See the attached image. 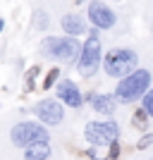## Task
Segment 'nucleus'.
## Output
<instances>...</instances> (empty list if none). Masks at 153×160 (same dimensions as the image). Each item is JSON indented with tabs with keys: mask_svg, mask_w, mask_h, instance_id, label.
Returning <instances> with one entry per match:
<instances>
[{
	"mask_svg": "<svg viewBox=\"0 0 153 160\" xmlns=\"http://www.w3.org/2000/svg\"><path fill=\"white\" fill-rule=\"evenodd\" d=\"M62 29L69 36H79V33L86 31V24H84V19L79 14H67V17H62Z\"/></svg>",
	"mask_w": 153,
	"mask_h": 160,
	"instance_id": "10",
	"label": "nucleus"
},
{
	"mask_svg": "<svg viewBox=\"0 0 153 160\" xmlns=\"http://www.w3.org/2000/svg\"><path fill=\"white\" fill-rule=\"evenodd\" d=\"M91 105L96 108L100 115H113L115 112V98L113 96H93Z\"/></svg>",
	"mask_w": 153,
	"mask_h": 160,
	"instance_id": "12",
	"label": "nucleus"
},
{
	"mask_svg": "<svg viewBox=\"0 0 153 160\" xmlns=\"http://www.w3.org/2000/svg\"><path fill=\"white\" fill-rule=\"evenodd\" d=\"M10 139H12L14 146L27 148L29 143H36V141H48V132H46V127H41L38 122H19V124L12 127Z\"/></svg>",
	"mask_w": 153,
	"mask_h": 160,
	"instance_id": "5",
	"label": "nucleus"
},
{
	"mask_svg": "<svg viewBox=\"0 0 153 160\" xmlns=\"http://www.w3.org/2000/svg\"><path fill=\"white\" fill-rule=\"evenodd\" d=\"M50 155V148H48L46 141H36V143H29L27 153H24V160H46Z\"/></svg>",
	"mask_w": 153,
	"mask_h": 160,
	"instance_id": "11",
	"label": "nucleus"
},
{
	"mask_svg": "<svg viewBox=\"0 0 153 160\" xmlns=\"http://www.w3.org/2000/svg\"><path fill=\"white\" fill-rule=\"evenodd\" d=\"M144 110H146V115H153V93L151 91H144Z\"/></svg>",
	"mask_w": 153,
	"mask_h": 160,
	"instance_id": "14",
	"label": "nucleus"
},
{
	"mask_svg": "<svg viewBox=\"0 0 153 160\" xmlns=\"http://www.w3.org/2000/svg\"><path fill=\"white\" fill-rule=\"evenodd\" d=\"M58 98H60L62 103H67V105H72V108H79L81 105L79 88H77V84L69 81V79H62L60 84H58Z\"/></svg>",
	"mask_w": 153,
	"mask_h": 160,
	"instance_id": "9",
	"label": "nucleus"
},
{
	"mask_svg": "<svg viewBox=\"0 0 153 160\" xmlns=\"http://www.w3.org/2000/svg\"><path fill=\"white\" fill-rule=\"evenodd\" d=\"M139 58L134 50H125V48H115L110 53L105 55V60H103V67H105V72L110 77H125V74L134 72V67H136Z\"/></svg>",
	"mask_w": 153,
	"mask_h": 160,
	"instance_id": "2",
	"label": "nucleus"
},
{
	"mask_svg": "<svg viewBox=\"0 0 153 160\" xmlns=\"http://www.w3.org/2000/svg\"><path fill=\"white\" fill-rule=\"evenodd\" d=\"M60 77V72H58V67H53L50 72H48V77H46V81H43V88H50L55 84V79Z\"/></svg>",
	"mask_w": 153,
	"mask_h": 160,
	"instance_id": "15",
	"label": "nucleus"
},
{
	"mask_svg": "<svg viewBox=\"0 0 153 160\" xmlns=\"http://www.w3.org/2000/svg\"><path fill=\"white\" fill-rule=\"evenodd\" d=\"M43 55H50V58H58V60H65V62H74L79 58V41L69 36V38H46L43 46H41Z\"/></svg>",
	"mask_w": 153,
	"mask_h": 160,
	"instance_id": "3",
	"label": "nucleus"
},
{
	"mask_svg": "<svg viewBox=\"0 0 153 160\" xmlns=\"http://www.w3.org/2000/svg\"><path fill=\"white\" fill-rule=\"evenodd\" d=\"M151 141H153V136H144L136 146H139V148H148V146H151Z\"/></svg>",
	"mask_w": 153,
	"mask_h": 160,
	"instance_id": "18",
	"label": "nucleus"
},
{
	"mask_svg": "<svg viewBox=\"0 0 153 160\" xmlns=\"http://www.w3.org/2000/svg\"><path fill=\"white\" fill-rule=\"evenodd\" d=\"M46 27H48V14L36 12V29H46Z\"/></svg>",
	"mask_w": 153,
	"mask_h": 160,
	"instance_id": "16",
	"label": "nucleus"
},
{
	"mask_svg": "<svg viewBox=\"0 0 153 160\" xmlns=\"http://www.w3.org/2000/svg\"><path fill=\"white\" fill-rule=\"evenodd\" d=\"M36 74H38V67H31L27 74V88H33V79H36Z\"/></svg>",
	"mask_w": 153,
	"mask_h": 160,
	"instance_id": "17",
	"label": "nucleus"
},
{
	"mask_svg": "<svg viewBox=\"0 0 153 160\" xmlns=\"http://www.w3.org/2000/svg\"><path fill=\"white\" fill-rule=\"evenodd\" d=\"M148 84H151V74H148L146 69L129 72V74H125V79L117 84L115 96H117V100H122V103H132V100H136L144 91H148Z\"/></svg>",
	"mask_w": 153,
	"mask_h": 160,
	"instance_id": "1",
	"label": "nucleus"
},
{
	"mask_svg": "<svg viewBox=\"0 0 153 160\" xmlns=\"http://www.w3.org/2000/svg\"><path fill=\"white\" fill-rule=\"evenodd\" d=\"M89 158H91V160H100L98 155H96V148H91V151H89Z\"/></svg>",
	"mask_w": 153,
	"mask_h": 160,
	"instance_id": "19",
	"label": "nucleus"
},
{
	"mask_svg": "<svg viewBox=\"0 0 153 160\" xmlns=\"http://www.w3.org/2000/svg\"><path fill=\"white\" fill-rule=\"evenodd\" d=\"M89 19L96 29H110L115 24V12L103 2H91L89 5Z\"/></svg>",
	"mask_w": 153,
	"mask_h": 160,
	"instance_id": "8",
	"label": "nucleus"
},
{
	"mask_svg": "<svg viewBox=\"0 0 153 160\" xmlns=\"http://www.w3.org/2000/svg\"><path fill=\"white\" fill-rule=\"evenodd\" d=\"M134 124L139 129H146L148 127V120H146V110H139V112L134 115Z\"/></svg>",
	"mask_w": 153,
	"mask_h": 160,
	"instance_id": "13",
	"label": "nucleus"
},
{
	"mask_svg": "<svg viewBox=\"0 0 153 160\" xmlns=\"http://www.w3.org/2000/svg\"><path fill=\"white\" fill-rule=\"evenodd\" d=\"M117 134H120V129H117V124H115L113 120L89 122L86 129H84V136H86L89 143H93V146H108V143H113V141H117Z\"/></svg>",
	"mask_w": 153,
	"mask_h": 160,
	"instance_id": "6",
	"label": "nucleus"
},
{
	"mask_svg": "<svg viewBox=\"0 0 153 160\" xmlns=\"http://www.w3.org/2000/svg\"><path fill=\"white\" fill-rule=\"evenodd\" d=\"M3 29H5V22H3V19H0V31H3Z\"/></svg>",
	"mask_w": 153,
	"mask_h": 160,
	"instance_id": "20",
	"label": "nucleus"
},
{
	"mask_svg": "<svg viewBox=\"0 0 153 160\" xmlns=\"http://www.w3.org/2000/svg\"><path fill=\"white\" fill-rule=\"evenodd\" d=\"M79 74L81 77H93L96 69L100 65V38H98V31L93 29L91 36H89L86 46L79 50Z\"/></svg>",
	"mask_w": 153,
	"mask_h": 160,
	"instance_id": "4",
	"label": "nucleus"
},
{
	"mask_svg": "<svg viewBox=\"0 0 153 160\" xmlns=\"http://www.w3.org/2000/svg\"><path fill=\"white\" fill-rule=\"evenodd\" d=\"M36 115H38V120L46 122V124H60L62 117H65L62 105L58 103V100H53V98L41 100L38 105H36Z\"/></svg>",
	"mask_w": 153,
	"mask_h": 160,
	"instance_id": "7",
	"label": "nucleus"
}]
</instances>
